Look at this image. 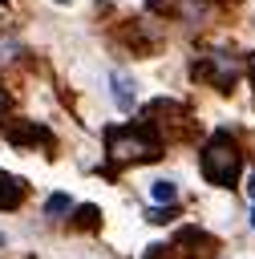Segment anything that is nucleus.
<instances>
[{
	"label": "nucleus",
	"mask_w": 255,
	"mask_h": 259,
	"mask_svg": "<svg viewBox=\"0 0 255 259\" xmlns=\"http://www.w3.org/2000/svg\"><path fill=\"white\" fill-rule=\"evenodd\" d=\"M198 166H202V178L215 182V186H235L239 174H243V150L239 142L231 138V130H215L198 154Z\"/></svg>",
	"instance_id": "f257e3e1"
},
{
	"label": "nucleus",
	"mask_w": 255,
	"mask_h": 259,
	"mask_svg": "<svg viewBox=\"0 0 255 259\" xmlns=\"http://www.w3.org/2000/svg\"><path fill=\"white\" fill-rule=\"evenodd\" d=\"M105 150L113 162H154L162 158V142L150 125H121L105 134Z\"/></svg>",
	"instance_id": "f03ea898"
},
{
	"label": "nucleus",
	"mask_w": 255,
	"mask_h": 259,
	"mask_svg": "<svg viewBox=\"0 0 255 259\" xmlns=\"http://www.w3.org/2000/svg\"><path fill=\"white\" fill-rule=\"evenodd\" d=\"M194 77H198V81H215L219 89H227V85H235L239 65L227 61V57H202V61L194 65Z\"/></svg>",
	"instance_id": "7ed1b4c3"
},
{
	"label": "nucleus",
	"mask_w": 255,
	"mask_h": 259,
	"mask_svg": "<svg viewBox=\"0 0 255 259\" xmlns=\"http://www.w3.org/2000/svg\"><path fill=\"white\" fill-rule=\"evenodd\" d=\"M20 198H24V182H16L12 174H4V170H0V210L16 206Z\"/></svg>",
	"instance_id": "20e7f679"
},
{
	"label": "nucleus",
	"mask_w": 255,
	"mask_h": 259,
	"mask_svg": "<svg viewBox=\"0 0 255 259\" xmlns=\"http://www.w3.org/2000/svg\"><path fill=\"white\" fill-rule=\"evenodd\" d=\"M109 81H113V101H117V109H134V81H130L125 73H113Z\"/></svg>",
	"instance_id": "39448f33"
},
{
	"label": "nucleus",
	"mask_w": 255,
	"mask_h": 259,
	"mask_svg": "<svg viewBox=\"0 0 255 259\" xmlns=\"http://www.w3.org/2000/svg\"><path fill=\"white\" fill-rule=\"evenodd\" d=\"M8 138H12L16 146H28V142L49 146V142H53V134H49V130H40V125H20V130H8Z\"/></svg>",
	"instance_id": "423d86ee"
},
{
	"label": "nucleus",
	"mask_w": 255,
	"mask_h": 259,
	"mask_svg": "<svg viewBox=\"0 0 255 259\" xmlns=\"http://www.w3.org/2000/svg\"><path fill=\"white\" fill-rule=\"evenodd\" d=\"M150 198L166 206V202H174V198H178V190H174V182H166V178H162V182H154V190H150Z\"/></svg>",
	"instance_id": "0eeeda50"
},
{
	"label": "nucleus",
	"mask_w": 255,
	"mask_h": 259,
	"mask_svg": "<svg viewBox=\"0 0 255 259\" xmlns=\"http://www.w3.org/2000/svg\"><path fill=\"white\" fill-rule=\"evenodd\" d=\"M45 210H49V214H69V210H73V202H69L65 194H53V198L45 202Z\"/></svg>",
	"instance_id": "6e6552de"
},
{
	"label": "nucleus",
	"mask_w": 255,
	"mask_h": 259,
	"mask_svg": "<svg viewBox=\"0 0 255 259\" xmlns=\"http://www.w3.org/2000/svg\"><path fill=\"white\" fill-rule=\"evenodd\" d=\"M77 219H81V223H89V227H97V206H81V210H77Z\"/></svg>",
	"instance_id": "1a4fd4ad"
},
{
	"label": "nucleus",
	"mask_w": 255,
	"mask_h": 259,
	"mask_svg": "<svg viewBox=\"0 0 255 259\" xmlns=\"http://www.w3.org/2000/svg\"><path fill=\"white\" fill-rule=\"evenodd\" d=\"M146 259H166V247H150V255Z\"/></svg>",
	"instance_id": "9d476101"
},
{
	"label": "nucleus",
	"mask_w": 255,
	"mask_h": 259,
	"mask_svg": "<svg viewBox=\"0 0 255 259\" xmlns=\"http://www.w3.org/2000/svg\"><path fill=\"white\" fill-rule=\"evenodd\" d=\"M4 113H8V93L0 89V117H4Z\"/></svg>",
	"instance_id": "9b49d317"
},
{
	"label": "nucleus",
	"mask_w": 255,
	"mask_h": 259,
	"mask_svg": "<svg viewBox=\"0 0 255 259\" xmlns=\"http://www.w3.org/2000/svg\"><path fill=\"white\" fill-rule=\"evenodd\" d=\"M247 73H251V81H255V53H251V61H247Z\"/></svg>",
	"instance_id": "f8f14e48"
},
{
	"label": "nucleus",
	"mask_w": 255,
	"mask_h": 259,
	"mask_svg": "<svg viewBox=\"0 0 255 259\" xmlns=\"http://www.w3.org/2000/svg\"><path fill=\"white\" fill-rule=\"evenodd\" d=\"M247 190H251V198H255V174H251V186H247Z\"/></svg>",
	"instance_id": "ddd939ff"
},
{
	"label": "nucleus",
	"mask_w": 255,
	"mask_h": 259,
	"mask_svg": "<svg viewBox=\"0 0 255 259\" xmlns=\"http://www.w3.org/2000/svg\"><path fill=\"white\" fill-rule=\"evenodd\" d=\"M251 227H255V210H251Z\"/></svg>",
	"instance_id": "4468645a"
}]
</instances>
